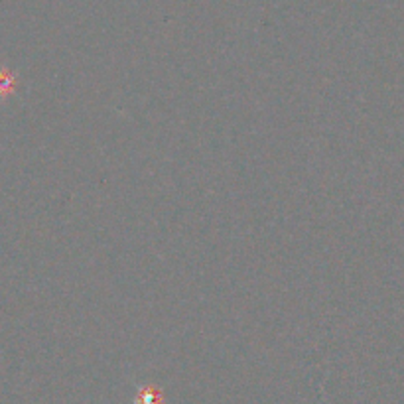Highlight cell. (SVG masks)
Returning a JSON list of instances; mask_svg holds the SVG:
<instances>
[{
    "label": "cell",
    "instance_id": "6da1fadb",
    "mask_svg": "<svg viewBox=\"0 0 404 404\" xmlns=\"http://www.w3.org/2000/svg\"><path fill=\"white\" fill-rule=\"evenodd\" d=\"M16 89V75L12 73L10 69L0 67V99L10 97Z\"/></svg>",
    "mask_w": 404,
    "mask_h": 404
},
{
    "label": "cell",
    "instance_id": "7a4b0ae2",
    "mask_svg": "<svg viewBox=\"0 0 404 404\" xmlns=\"http://www.w3.org/2000/svg\"><path fill=\"white\" fill-rule=\"evenodd\" d=\"M138 404H162V393L154 387L143 389L138 393Z\"/></svg>",
    "mask_w": 404,
    "mask_h": 404
}]
</instances>
